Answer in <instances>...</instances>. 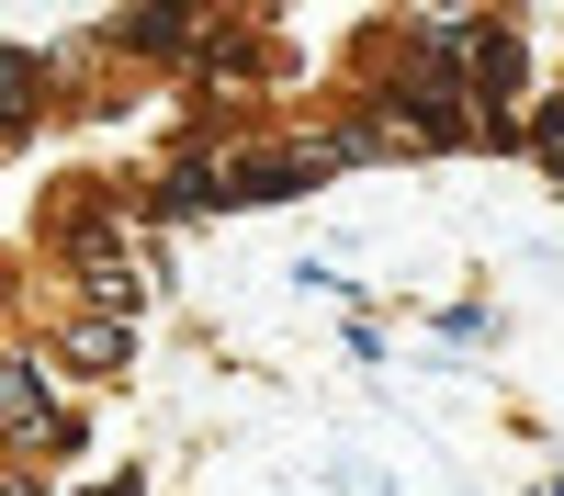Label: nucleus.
I'll return each instance as SVG.
<instances>
[{
    "mask_svg": "<svg viewBox=\"0 0 564 496\" xmlns=\"http://www.w3.org/2000/svg\"><path fill=\"white\" fill-rule=\"evenodd\" d=\"M68 361L79 373H124V316H90V328L68 339Z\"/></svg>",
    "mask_w": 564,
    "mask_h": 496,
    "instance_id": "1",
    "label": "nucleus"
}]
</instances>
